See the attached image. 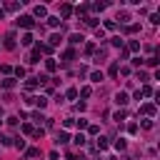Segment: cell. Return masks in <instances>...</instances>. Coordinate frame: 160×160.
<instances>
[{
	"label": "cell",
	"instance_id": "6da1fadb",
	"mask_svg": "<svg viewBox=\"0 0 160 160\" xmlns=\"http://www.w3.org/2000/svg\"><path fill=\"white\" fill-rule=\"evenodd\" d=\"M18 25H20V28H28V30H30V28L35 25V20H32L30 15H20V18H18Z\"/></svg>",
	"mask_w": 160,
	"mask_h": 160
},
{
	"label": "cell",
	"instance_id": "7a4b0ae2",
	"mask_svg": "<svg viewBox=\"0 0 160 160\" xmlns=\"http://www.w3.org/2000/svg\"><path fill=\"white\" fill-rule=\"evenodd\" d=\"M128 100H130V98H128V92H125V90H120V92L115 95V102H118L120 108H125V105H128Z\"/></svg>",
	"mask_w": 160,
	"mask_h": 160
},
{
	"label": "cell",
	"instance_id": "3957f363",
	"mask_svg": "<svg viewBox=\"0 0 160 160\" xmlns=\"http://www.w3.org/2000/svg\"><path fill=\"white\" fill-rule=\"evenodd\" d=\"M28 102H32V105H38V108H45V105H48V98H42V95H40V98H28Z\"/></svg>",
	"mask_w": 160,
	"mask_h": 160
},
{
	"label": "cell",
	"instance_id": "277c9868",
	"mask_svg": "<svg viewBox=\"0 0 160 160\" xmlns=\"http://www.w3.org/2000/svg\"><path fill=\"white\" fill-rule=\"evenodd\" d=\"M32 12H35L38 18H48V8H45V5H35V8H32Z\"/></svg>",
	"mask_w": 160,
	"mask_h": 160
},
{
	"label": "cell",
	"instance_id": "5b68a950",
	"mask_svg": "<svg viewBox=\"0 0 160 160\" xmlns=\"http://www.w3.org/2000/svg\"><path fill=\"white\" fill-rule=\"evenodd\" d=\"M60 15H62V18H70V15H72V5H68V2L60 5Z\"/></svg>",
	"mask_w": 160,
	"mask_h": 160
},
{
	"label": "cell",
	"instance_id": "8992f818",
	"mask_svg": "<svg viewBox=\"0 0 160 160\" xmlns=\"http://www.w3.org/2000/svg\"><path fill=\"white\" fill-rule=\"evenodd\" d=\"M2 45H5L8 50H12V48H15V35H12V32H10V35H5V42H2Z\"/></svg>",
	"mask_w": 160,
	"mask_h": 160
},
{
	"label": "cell",
	"instance_id": "52a82bcc",
	"mask_svg": "<svg viewBox=\"0 0 160 160\" xmlns=\"http://www.w3.org/2000/svg\"><path fill=\"white\" fill-rule=\"evenodd\" d=\"M0 85L5 90H10V88H15V78H5V80H0Z\"/></svg>",
	"mask_w": 160,
	"mask_h": 160
},
{
	"label": "cell",
	"instance_id": "ba28073f",
	"mask_svg": "<svg viewBox=\"0 0 160 160\" xmlns=\"http://www.w3.org/2000/svg\"><path fill=\"white\" fill-rule=\"evenodd\" d=\"M140 112H145V115H150V118H152V115H155V105H150V102H148V105H142V108H140Z\"/></svg>",
	"mask_w": 160,
	"mask_h": 160
},
{
	"label": "cell",
	"instance_id": "9c48e42d",
	"mask_svg": "<svg viewBox=\"0 0 160 160\" xmlns=\"http://www.w3.org/2000/svg\"><path fill=\"white\" fill-rule=\"evenodd\" d=\"M45 68H48V72H55V68H58V62H55L52 58H48V60H45Z\"/></svg>",
	"mask_w": 160,
	"mask_h": 160
},
{
	"label": "cell",
	"instance_id": "30bf717a",
	"mask_svg": "<svg viewBox=\"0 0 160 160\" xmlns=\"http://www.w3.org/2000/svg\"><path fill=\"white\" fill-rule=\"evenodd\" d=\"M38 85H40V82H38V78H28V82H25V88H28V90H35Z\"/></svg>",
	"mask_w": 160,
	"mask_h": 160
},
{
	"label": "cell",
	"instance_id": "8fae6325",
	"mask_svg": "<svg viewBox=\"0 0 160 160\" xmlns=\"http://www.w3.org/2000/svg\"><path fill=\"white\" fill-rule=\"evenodd\" d=\"M125 118H128V112H125V110H118V112L112 115V120H115V122H122Z\"/></svg>",
	"mask_w": 160,
	"mask_h": 160
},
{
	"label": "cell",
	"instance_id": "7c38bea8",
	"mask_svg": "<svg viewBox=\"0 0 160 160\" xmlns=\"http://www.w3.org/2000/svg\"><path fill=\"white\" fill-rule=\"evenodd\" d=\"M82 40H85V38H82L80 32H72V35H70V42H72V45H78V42H82Z\"/></svg>",
	"mask_w": 160,
	"mask_h": 160
},
{
	"label": "cell",
	"instance_id": "4fadbf2b",
	"mask_svg": "<svg viewBox=\"0 0 160 160\" xmlns=\"http://www.w3.org/2000/svg\"><path fill=\"white\" fill-rule=\"evenodd\" d=\"M90 80H92V82H100V80H102V72H100V70H92V72H90Z\"/></svg>",
	"mask_w": 160,
	"mask_h": 160
},
{
	"label": "cell",
	"instance_id": "5bb4252c",
	"mask_svg": "<svg viewBox=\"0 0 160 160\" xmlns=\"http://www.w3.org/2000/svg\"><path fill=\"white\" fill-rule=\"evenodd\" d=\"M72 142H75V145H80V148H82V145H85V135H82V132H78V135H75V138H72Z\"/></svg>",
	"mask_w": 160,
	"mask_h": 160
},
{
	"label": "cell",
	"instance_id": "9a60e30c",
	"mask_svg": "<svg viewBox=\"0 0 160 160\" xmlns=\"http://www.w3.org/2000/svg\"><path fill=\"white\" fill-rule=\"evenodd\" d=\"M20 42H22V45H32V35H30V32H25V35L20 38Z\"/></svg>",
	"mask_w": 160,
	"mask_h": 160
},
{
	"label": "cell",
	"instance_id": "2e32d148",
	"mask_svg": "<svg viewBox=\"0 0 160 160\" xmlns=\"http://www.w3.org/2000/svg\"><path fill=\"white\" fill-rule=\"evenodd\" d=\"M128 50L138 52V50H140V42H138V40H130V42H128Z\"/></svg>",
	"mask_w": 160,
	"mask_h": 160
},
{
	"label": "cell",
	"instance_id": "e0dca14e",
	"mask_svg": "<svg viewBox=\"0 0 160 160\" xmlns=\"http://www.w3.org/2000/svg\"><path fill=\"white\" fill-rule=\"evenodd\" d=\"M80 95H82V98H90V95H92V88H90V85L80 88Z\"/></svg>",
	"mask_w": 160,
	"mask_h": 160
},
{
	"label": "cell",
	"instance_id": "ac0fdd59",
	"mask_svg": "<svg viewBox=\"0 0 160 160\" xmlns=\"http://www.w3.org/2000/svg\"><path fill=\"white\" fill-rule=\"evenodd\" d=\"M150 95H152V88H150V85H145V88L140 90V98H150Z\"/></svg>",
	"mask_w": 160,
	"mask_h": 160
},
{
	"label": "cell",
	"instance_id": "d6986e66",
	"mask_svg": "<svg viewBox=\"0 0 160 160\" xmlns=\"http://www.w3.org/2000/svg\"><path fill=\"white\" fill-rule=\"evenodd\" d=\"M95 148H98V150H105V148H108V140H105V138H98Z\"/></svg>",
	"mask_w": 160,
	"mask_h": 160
},
{
	"label": "cell",
	"instance_id": "ffe728a7",
	"mask_svg": "<svg viewBox=\"0 0 160 160\" xmlns=\"http://www.w3.org/2000/svg\"><path fill=\"white\" fill-rule=\"evenodd\" d=\"M125 148H128V142H125L122 138H120V140H115V150H120V152H122Z\"/></svg>",
	"mask_w": 160,
	"mask_h": 160
},
{
	"label": "cell",
	"instance_id": "44dd1931",
	"mask_svg": "<svg viewBox=\"0 0 160 160\" xmlns=\"http://www.w3.org/2000/svg\"><path fill=\"white\" fill-rule=\"evenodd\" d=\"M48 45H50V48H52V45H60V35H58V32L50 35V42H48Z\"/></svg>",
	"mask_w": 160,
	"mask_h": 160
},
{
	"label": "cell",
	"instance_id": "7402d4cb",
	"mask_svg": "<svg viewBox=\"0 0 160 160\" xmlns=\"http://www.w3.org/2000/svg\"><path fill=\"white\" fill-rule=\"evenodd\" d=\"M38 60H40V50H38V48H35V50H32V52H30V62H38Z\"/></svg>",
	"mask_w": 160,
	"mask_h": 160
},
{
	"label": "cell",
	"instance_id": "603a6c76",
	"mask_svg": "<svg viewBox=\"0 0 160 160\" xmlns=\"http://www.w3.org/2000/svg\"><path fill=\"white\" fill-rule=\"evenodd\" d=\"M145 65H150V68H155L158 65V55H152V58H148V60H142Z\"/></svg>",
	"mask_w": 160,
	"mask_h": 160
},
{
	"label": "cell",
	"instance_id": "cb8c5ba5",
	"mask_svg": "<svg viewBox=\"0 0 160 160\" xmlns=\"http://www.w3.org/2000/svg\"><path fill=\"white\" fill-rule=\"evenodd\" d=\"M68 140H70V138H68V132H60V135H58V145H65Z\"/></svg>",
	"mask_w": 160,
	"mask_h": 160
},
{
	"label": "cell",
	"instance_id": "d4e9b609",
	"mask_svg": "<svg viewBox=\"0 0 160 160\" xmlns=\"http://www.w3.org/2000/svg\"><path fill=\"white\" fill-rule=\"evenodd\" d=\"M75 12H78V15H85V12H88V5H85V2H82V5H78V8H75Z\"/></svg>",
	"mask_w": 160,
	"mask_h": 160
},
{
	"label": "cell",
	"instance_id": "484cf974",
	"mask_svg": "<svg viewBox=\"0 0 160 160\" xmlns=\"http://www.w3.org/2000/svg\"><path fill=\"white\" fill-rule=\"evenodd\" d=\"M48 25H50V28H58V25H60V18H48Z\"/></svg>",
	"mask_w": 160,
	"mask_h": 160
},
{
	"label": "cell",
	"instance_id": "4316f807",
	"mask_svg": "<svg viewBox=\"0 0 160 160\" xmlns=\"http://www.w3.org/2000/svg\"><path fill=\"white\" fill-rule=\"evenodd\" d=\"M92 52H95V42H88L85 45V55H92Z\"/></svg>",
	"mask_w": 160,
	"mask_h": 160
},
{
	"label": "cell",
	"instance_id": "83f0119b",
	"mask_svg": "<svg viewBox=\"0 0 160 160\" xmlns=\"http://www.w3.org/2000/svg\"><path fill=\"white\" fill-rule=\"evenodd\" d=\"M65 95H68V98H70V100H75V98H78V90H75V88H70V90H68V92H65Z\"/></svg>",
	"mask_w": 160,
	"mask_h": 160
},
{
	"label": "cell",
	"instance_id": "f1b7e54d",
	"mask_svg": "<svg viewBox=\"0 0 160 160\" xmlns=\"http://www.w3.org/2000/svg\"><path fill=\"white\" fill-rule=\"evenodd\" d=\"M32 130H35V128H32L30 122H25V125H22V132H28V135H32Z\"/></svg>",
	"mask_w": 160,
	"mask_h": 160
},
{
	"label": "cell",
	"instance_id": "f546056e",
	"mask_svg": "<svg viewBox=\"0 0 160 160\" xmlns=\"http://www.w3.org/2000/svg\"><path fill=\"white\" fill-rule=\"evenodd\" d=\"M88 132H90V135H98L100 128H98V125H88Z\"/></svg>",
	"mask_w": 160,
	"mask_h": 160
},
{
	"label": "cell",
	"instance_id": "4dcf8cb0",
	"mask_svg": "<svg viewBox=\"0 0 160 160\" xmlns=\"http://www.w3.org/2000/svg\"><path fill=\"white\" fill-rule=\"evenodd\" d=\"M8 10H12V12L20 10V2H8Z\"/></svg>",
	"mask_w": 160,
	"mask_h": 160
},
{
	"label": "cell",
	"instance_id": "1f68e13d",
	"mask_svg": "<svg viewBox=\"0 0 160 160\" xmlns=\"http://www.w3.org/2000/svg\"><path fill=\"white\" fill-rule=\"evenodd\" d=\"M118 20H120V22H128V20H130V15H128V12H120V15H118Z\"/></svg>",
	"mask_w": 160,
	"mask_h": 160
},
{
	"label": "cell",
	"instance_id": "d6a6232c",
	"mask_svg": "<svg viewBox=\"0 0 160 160\" xmlns=\"http://www.w3.org/2000/svg\"><path fill=\"white\" fill-rule=\"evenodd\" d=\"M105 28H108V30H115L118 25H115V20H105Z\"/></svg>",
	"mask_w": 160,
	"mask_h": 160
},
{
	"label": "cell",
	"instance_id": "836d02e7",
	"mask_svg": "<svg viewBox=\"0 0 160 160\" xmlns=\"http://www.w3.org/2000/svg\"><path fill=\"white\" fill-rule=\"evenodd\" d=\"M138 30H140V25H128L125 28V32H138Z\"/></svg>",
	"mask_w": 160,
	"mask_h": 160
},
{
	"label": "cell",
	"instance_id": "e575fe53",
	"mask_svg": "<svg viewBox=\"0 0 160 160\" xmlns=\"http://www.w3.org/2000/svg\"><path fill=\"white\" fill-rule=\"evenodd\" d=\"M62 58H65V60H72V58H75V50H65V55H62Z\"/></svg>",
	"mask_w": 160,
	"mask_h": 160
},
{
	"label": "cell",
	"instance_id": "d590c367",
	"mask_svg": "<svg viewBox=\"0 0 160 160\" xmlns=\"http://www.w3.org/2000/svg\"><path fill=\"white\" fill-rule=\"evenodd\" d=\"M140 125H142L145 130H150V128H152V120H140Z\"/></svg>",
	"mask_w": 160,
	"mask_h": 160
},
{
	"label": "cell",
	"instance_id": "8d00e7d4",
	"mask_svg": "<svg viewBox=\"0 0 160 160\" xmlns=\"http://www.w3.org/2000/svg\"><path fill=\"white\" fill-rule=\"evenodd\" d=\"M128 132H130V135H135V132H138V125H135V122H130V125H128Z\"/></svg>",
	"mask_w": 160,
	"mask_h": 160
},
{
	"label": "cell",
	"instance_id": "74e56055",
	"mask_svg": "<svg viewBox=\"0 0 160 160\" xmlns=\"http://www.w3.org/2000/svg\"><path fill=\"white\" fill-rule=\"evenodd\" d=\"M85 22H88L90 28H95V25H98V20H95V18H85Z\"/></svg>",
	"mask_w": 160,
	"mask_h": 160
},
{
	"label": "cell",
	"instance_id": "f35d334b",
	"mask_svg": "<svg viewBox=\"0 0 160 160\" xmlns=\"http://www.w3.org/2000/svg\"><path fill=\"white\" fill-rule=\"evenodd\" d=\"M15 75L18 78H25V68H15Z\"/></svg>",
	"mask_w": 160,
	"mask_h": 160
},
{
	"label": "cell",
	"instance_id": "ab89813d",
	"mask_svg": "<svg viewBox=\"0 0 160 160\" xmlns=\"http://www.w3.org/2000/svg\"><path fill=\"white\" fill-rule=\"evenodd\" d=\"M75 122H78V128H88V120H85V118H80V120H75Z\"/></svg>",
	"mask_w": 160,
	"mask_h": 160
},
{
	"label": "cell",
	"instance_id": "60d3db41",
	"mask_svg": "<svg viewBox=\"0 0 160 160\" xmlns=\"http://www.w3.org/2000/svg\"><path fill=\"white\" fill-rule=\"evenodd\" d=\"M15 148H18V150H22V148H25V140H20V138H18V140H15Z\"/></svg>",
	"mask_w": 160,
	"mask_h": 160
},
{
	"label": "cell",
	"instance_id": "b9f144b4",
	"mask_svg": "<svg viewBox=\"0 0 160 160\" xmlns=\"http://www.w3.org/2000/svg\"><path fill=\"white\" fill-rule=\"evenodd\" d=\"M0 115H2V108H0Z\"/></svg>",
	"mask_w": 160,
	"mask_h": 160
}]
</instances>
